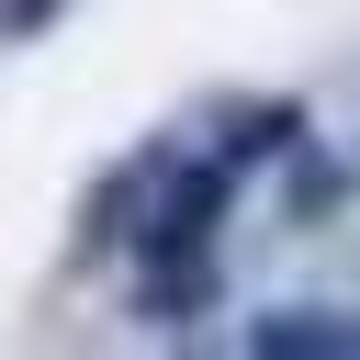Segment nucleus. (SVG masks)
Returning <instances> with one entry per match:
<instances>
[{"mask_svg": "<svg viewBox=\"0 0 360 360\" xmlns=\"http://www.w3.org/2000/svg\"><path fill=\"white\" fill-rule=\"evenodd\" d=\"M236 214V169L225 158H202V169H169V191H158V214L135 225V248L146 259H191V248H214V225Z\"/></svg>", "mask_w": 360, "mask_h": 360, "instance_id": "obj_1", "label": "nucleus"}, {"mask_svg": "<svg viewBox=\"0 0 360 360\" xmlns=\"http://www.w3.org/2000/svg\"><path fill=\"white\" fill-rule=\"evenodd\" d=\"M248 349L259 360H360V315L349 304H270V315H248Z\"/></svg>", "mask_w": 360, "mask_h": 360, "instance_id": "obj_2", "label": "nucleus"}, {"mask_svg": "<svg viewBox=\"0 0 360 360\" xmlns=\"http://www.w3.org/2000/svg\"><path fill=\"white\" fill-rule=\"evenodd\" d=\"M158 169H169V158H124V169L79 202V259H101V248H124V236H135V202H146V180H158Z\"/></svg>", "mask_w": 360, "mask_h": 360, "instance_id": "obj_3", "label": "nucleus"}, {"mask_svg": "<svg viewBox=\"0 0 360 360\" xmlns=\"http://www.w3.org/2000/svg\"><path fill=\"white\" fill-rule=\"evenodd\" d=\"M202 304H214V259H202V248H191V259H146V281H135V315H146V326H191Z\"/></svg>", "mask_w": 360, "mask_h": 360, "instance_id": "obj_4", "label": "nucleus"}, {"mask_svg": "<svg viewBox=\"0 0 360 360\" xmlns=\"http://www.w3.org/2000/svg\"><path fill=\"white\" fill-rule=\"evenodd\" d=\"M292 146H304V101H259V112H236V124H225V146H214V158L248 180V169H270V158H292Z\"/></svg>", "mask_w": 360, "mask_h": 360, "instance_id": "obj_5", "label": "nucleus"}, {"mask_svg": "<svg viewBox=\"0 0 360 360\" xmlns=\"http://www.w3.org/2000/svg\"><path fill=\"white\" fill-rule=\"evenodd\" d=\"M338 191H349V169H338V158H292L281 214H292V225H315V214H338Z\"/></svg>", "mask_w": 360, "mask_h": 360, "instance_id": "obj_6", "label": "nucleus"}, {"mask_svg": "<svg viewBox=\"0 0 360 360\" xmlns=\"http://www.w3.org/2000/svg\"><path fill=\"white\" fill-rule=\"evenodd\" d=\"M56 11H68V0H0V34H11V45H34Z\"/></svg>", "mask_w": 360, "mask_h": 360, "instance_id": "obj_7", "label": "nucleus"}]
</instances>
